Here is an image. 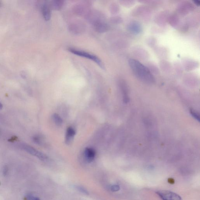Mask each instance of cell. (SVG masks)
<instances>
[{
  "mask_svg": "<svg viewBox=\"0 0 200 200\" xmlns=\"http://www.w3.org/2000/svg\"><path fill=\"white\" fill-rule=\"evenodd\" d=\"M121 88L122 90V92L123 94L124 101L125 103H127L129 102V98L128 95V91H127V87L124 84L122 83L121 84Z\"/></svg>",
  "mask_w": 200,
  "mask_h": 200,
  "instance_id": "13",
  "label": "cell"
},
{
  "mask_svg": "<svg viewBox=\"0 0 200 200\" xmlns=\"http://www.w3.org/2000/svg\"><path fill=\"white\" fill-rule=\"evenodd\" d=\"M76 134L75 130L72 127H69L66 131V142L67 143L71 142V140L73 139L74 136Z\"/></svg>",
  "mask_w": 200,
  "mask_h": 200,
  "instance_id": "11",
  "label": "cell"
},
{
  "mask_svg": "<svg viewBox=\"0 0 200 200\" xmlns=\"http://www.w3.org/2000/svg\"><path fill=\"white\" fill-rule=\"evenodd\" d=\"M194 9V6L189 2H184L178 6V12L181 14L184 15L191 11Z\"/></svg>",
  "mask_w": 200,
  "mask_h": 200,
  "instance_id": "6",
  "label": "cell"
},
{
  "mask_svg": "<svg viewBox=\"0 0 200 200\" xmlns=\"http://www.w3.org/2000/svg\"><path fill=\"white\" fill-rule=\"evenodd\" d=\"M41 10L44 19L46 21H49L51 17V10L49 5L46 3L44 4L41 8Z\"/></svg>",
  "mask_w": 200,
  "mask_h": 200,
  "instance_id": "8",
  "label": "cell"
},
{
  "mask_svg": "<svg viewBox=\"0 0 200 200\" xmlns=\"http://www.w3.org/2000/svg\"><path fill=\"white\" fill-rule=\"evenodd\" d=\"M96 154V151L92 148H86L84 151V156L89 162H91L94 160Z\"/></svg>",
  "mask_w": 200,
  "mask_h": 200,
  "instance_id": "7",
  "label": "cell"
},
{
  "mask_svg": "<svg viewBox=\"0 0 200 200\" xmlns=\"http://www.w3.org/2000/svg\"><path fill=\"white\" fill-rule=\"evenodd\" d=\"M156 194L162 200H182L179 195L168 190H160L157 191Z\"/></svg>",
  "mask_w": 200,
  "mask_h": 200,
  "instance_id": "4",
  "label": "cell"
},
{
  "mask_svg": "<svg viewBox=\"0 0 200 200\" xmlns=\"http://www.w3.org/2000/svg\"><path fill=\"white\" fill-rule=\"evenodd\" d=\"M194 2L198 6H199L200 4V2L199 1H194Z\"/></svg>",
  "mask_w": 200,
  "mask_h": 200,
  "instance_id": "20",
  "label": "cell"
},
{
  "mask_svg": "<svg viewBox=\"0 0 200 200\" xmlns=\"http://www.w3.org/2000/svg\"><path fill=\"white\" fill-rule=\"evenodd\" d=\"M94 26L96 30L101 33L106 31L108 29V26L106 23L100 21H97L95 22Z\"/></svg>",
  "mask_w": 200,
  "mask_h": 200,
  "instance_id": "9",
  "label": "cell"
},
{
  "mask_svg": "<svg viewBox=\"0 0 200 200\" xmlns=\"http://www.w3.org/2000/svg\"><path fill=\"white\" fill-rule=\"evenodd\" d=\"M64 5V1H54L51 3V8L54 10H59L61 9Z\"/></svg>",
  "mask_w": 200,
  "mask_h": 200,
  "instance_id": "12",
  "label": "cell"
},
{
  "mask_svg": "<svg viewBox=\"0 0 200 200\" xmlns=\"http://www.w3.org/2000/svg\"><path fill=\"white\" fill-rule=\"evenodd\" d=\"M77 189L79 191H81L82 193L85 194H89L88 191L84 188L78 186L77 187Z\"/></svg>",
  "mask_w": 200,
  "mask_h": 200,
  "instance_id": "17",
  "label": "cell"
},
{
  "mask_svg": "<svg viewBox=\"0 0 200 200\" xmlns=\"http://www.w3.org/2000/svg\"><path fill=\"white\" fill-rule=\"evenodd\" d=\"M20 147L27 153L36 157L40 160L45 161L47 159V156L44 154L36 149L34 147L26 144L22 143L20 145Z\"/></svg>",
  "mask_w": 200,
  "mask_h": 200,
  "instance_id": "3",
  "label": "cell"
},
{
  "mask_svg": "<svg viewBox=\"0 0 200 200\" xmlns=\"http://www.w3.org/2000/svg\"><path fill=\"white\" fill-rule=\"evenodd\" d=\"M127 29L130 31L136 34H140L142 31L141 24L136 21H133L129 22L127 25Z\"/></svg>",
  "mask_w": 200,
  "mask_h": 200,
  "instance_id": "5",
  "label": "cell"
},
{
  "mask_svg": "<svg viewBox=\"0 0 200 200\" xmlns=\"http://www.w3.org/2000/svg\"><path fill=\"white\" fill-rule=\"evenodd\" d=\"M70 52H72L76 55L79 56L84 58H87L90 60L93 61L97 64L101 68L104 69V65L101 61V59L98 58L97 56L94 55L93 54L89 53L85 51H80V50L70 48L69 49Z\"/></svg>",
  "mask_w": 200,
  "mask_h": 200,
  "instance_id": "2",
  "label": "cell"
},
{
  "mask_svg": "<svg viewBox=\"0 0 200 200\" xmlns=\"http://www.w3.org/2000/svg\"><path fill=\"white\" fill-rule=\"evenodd\" d=\"M120 187L119 185H114L112 186L111 188V190L112 191H114V192H115V191H117L120 190Z\"/></svg>",
  "mask_w": 200,
  "mask_h": 200,
  "instance_id": "18",
  "label": "cell"
},
{
  "mask_svg": "<svg viewBox=\"0 0 200 200\" xmlns=\"http://www.w3.org/2000/svg\"><path fill=\"white\" fill-rule=\"evenodd\" d=\"M125 2L124 4L125 5H126L127 6H130L133 5L134 4V1H124Z\"/></svg>",
  "mask_w": 200,
  "mask_h": 200,
  "instance_id": "19",
  "label": "cell"
},
{
  "mask_svg": "<svg viewBox=\"0 0 200 200\" xmlns=\"http://www.w3.org/2000/svg\"><path fill=\"white\" fill-rule=\"evenodd\" d=\"M2 108H3V105L0 102V109H2Z\"/></svg>",
  "mask_w": 200,
  "mask_h": 200,
  "instance_id": "21",
  "label": "cell"
},
{
  "mask_svg": "<svg viewBox=\"0 0 200 200\" xmlns=\"http://www.w3.org/2000/svg\"><path fill=\"white\" fill-rule=\"evenodd\" d=\"M27 200H40L38 197H35L31 195H28L26 196Z\"/></svg>",
  "mask_w": 200,
  "mask_h": 200,
  "instance_id": "16",
  "label": "cell"
},
{
  "mask_svg": "<svg viewBox=\"0 0 200 200\" xmlns=\"http://www.w3.org/2000/svg\"><path fill=\"white\" fill-rule=\"evenodd\" d=\"M184 67H185L186 70H191L194 69L197 66V63L196 62L194 61L190 60H185L183 62Z\"/></svg>",
  "mask_w": 200,
  "mask_h": 200,
  "instance_id": "10",
  "label": "cell"
},
{
  "mask_svg": "<svg viewBox=\"0 0 200 200\" xmlns=\"http://www.w3.org/2000/svg\"><path fill=\"white\" fill-rule=\"evenodd\" d=\"M53 120L57 126H61L63 123V120L61 117L57 114H54L53 115Z\"/></svg>",
  "mask_w": 200,
  "mask_h": 200,
  "instance_id": "14",
  "label": "cell"
},
{
  "mask_svg": "<svg viewBox=\"0 0 200 200\" xmlns=\"http://www.w3.org/2000/svg\"><path fill=\"white\" fill-rule=\"evenodd\" d=\"M190 113L191 115H192V116L194 118L196 119L197 120V121H198L199 122L200 116L199 114L198 113L195 111L191 110V109L190 111Z\"/></svg>",
  "mask_w": 200,
  "mask_h": 200,
  "instance_id": "15",
  "label": "cell"
},
{
  "mask_svg": "<svg viewBox=\"0 0 200 200\" xmlns=\"http://www.w3.org/2000/svg\"><path fill=\"white\" fill-rule=\"evenodd\" d=\"M129 64L133 73L140 80L148 83H153L155 81L154 77L149 69L139 61L130 59Z\"/></svg>",
  "mask_w": 200,
  "mask_h": 200,
  "instance_id": "1",
  "label": "cell"
}]
</instances>
